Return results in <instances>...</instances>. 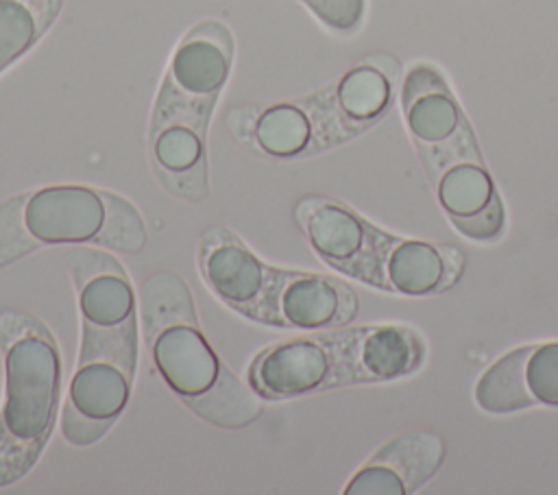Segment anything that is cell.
Returning <instances> with one entry per match:
<instances>
[{
    "label": "cell",
    "mask_w": 558,
    "mask_h": 495,
    "mask_svg": "<svg viewBox=\"0 0 558 495\" xmlns=\"http://www.w3.org/2000/svg\"><path fill=\"white\" fill-rule=\"evenodd\" d=\"M68 270L81 318V347L61 408L72 447L96 445L129 406L140 345V301L111 251L74 246Z\"/></svg>",
    "instance_id": "6da1fadb"
},
{
    "label": "cell",
    "mask_w": 558,
    "mask_h": 495,
    "mask_svg": "<svg viewBox=\"0 0 558 495\" xmlns=\"http://www.w3.org/2000/svg\"><path fill=\"white\" fill-rule=\"evenodd\" d=\"M235 41L220 20L194 24L177 44L157 89L148 155L159 185L179 201L203 203L209 194L207 131L229 81Z\"/></svg>",
    "instance_id": "7a4b0ae2"
},
{
    "label": "cell",
    "mask_w": 558,
    "mask_h": 495,
    "mask_svg": "<svg viewBox=\"0 0 558 495\" xmlns=\"http://www.w3.org/2000/svg\"><path fill=\"white\" fill-rule=\"evenodd\" d=\"M425 353L423 336L408 325L349 323L264 347L248 364L246 382L264 401H288L408 377L423 366Z\"/></svg>",
    "instance_id": "3957f363"
},
{
    "label": "cell",
    "mask_w": 558,
    "mask_h": 495,
    "mask_svg": "<svg viewBox=\"0 0 558 495\" xmlns=\"http://www.w3.org/2000/svg\"><path fill=\"white\" fill-rule=\"evenodd\" d=\"M137 301L153 366L185 408L220 430H240L259 419L264 399L218 358L198 323L192 290L179 273H150Z\"/></svg>",
    "instance_id": "277c9868"
},
{
    "label": "cell",
    "mask_w": 558,
    "mask_h": 495,
    "mask_svg": "<svg viewBox=\"0 0 558 495\" xmlns=\"http://www.w3.org/2000/svg\"><path fill=\"white\" fill-rule=\"evenodd\" d=\"M196 264L214 297L257 325L314 331L349 325L360 312L357 292L340 277L272 266L227 227L201 236Z\"/></svg>",
    "instance_id": "5b68a950"
},
{
    "label": "cell",
    "mask_w": 558,
    "mask_h": 495,
    "mask_svg": "<svg viewBox=\"0 0 558 495\" xmlns=\"http://www.w3.org/2000/svg\"><path fill=\"white\" fill-rule=\"evenodd\" d=\"M144 216L126 196L85 183H50L0 203V268L46 246H98L137 255Z\"/></svg>",
    "instance_id": "8992f818"
},
{
    "label": "cell",
    "mask_w": 558,
    "mask_h": 495,
    "mask_svg": "<svg viewBox=\"0 0 558 495\" xmlns=\"http://www.w3.org/2000/svg\"><path fill=\"white\" fill-rule=\"evenodd\" d=\"M2 401L0 488L22 480L44 454L59 419L61 353L50 327L22 310H0Z\"/></svg>",
    "instance_id": "52a82bcc"
},
{
    "label": "cell",
    "mask_w": 558,
    "mask_h": 495,
    "mask_svg": "<svg viewBox=\"0 0 558 495\" xmlns=\"http://www.w3.org/2000/svg\"><path fill=\"white\" fill-rule=\"evenodd\" d=\"M225 122L244 146L272 159L312 157L366 131L342 107L336 83L292 100L233 107Z\"/></svg>",
    "instance_id": "ba28073f"
},
{
    "label": "cell",
    "mask_w": 558,
    "mask_h": 495,
    "mask_svg": "<svg viewBox=\"0 0 558 495\" xmlns=\"http://www.w3.org/2000/svg\"><path fill=\"white\" fill-rule=\"evenodd\" d=\"M294 220L310 249L336 273L390 292L388 264L399 236L384 231L351 205L320 194L303 196Z\"/></svg>",
    "instance_id": "9c48e42d"
},
{
    "label": "cell",
    "mask_w": 558,
    "mask_h": 495,
    "mask_svg": "<svg viewBox=\"0 0 558 495\" xmlns=\"http://www.w3.org/2000/svg\"><path fill=\"white\" fill-rule=\"evenodd\" d=\"M445 460L434 430H408L386 440L347 482L344 495H410L425 486Z\"/></svg>",
    "instance_id": "30bf717a"
},
{
    "label": "cell",
    "mask_w": 558,
    "mask_h": 495,
    "mask_svg": "<svg viewBox=\"0 0 558 495\" xmlns=\"http://www.w3.org/2000/svg\"><path fill=\"white\" fill-rule=\"evenodd\" d=\"M61 9L63 0H0V74L48 33Z\"/></svg>",
    "instance_id": "8fae6325"
},
{
    "label": "cell",
    "mask_w": 558,
    "mask_h": 495,
    "mask_svg": "<svg viewBox=\"0 0 558 495\" xmlns=\"http://www.w3.org/2000/svg\"><path fill=\"white\" fill-rule=\"evenodd\" d=\"M527 345L499 355L475 382L473 401L486 414H514L530 410L523 386V360Z\"/></svg>",
    "instance_id": "7c38bea8"
},
{
    "label": "cell",
    "mask_w": 558,
    "mask_h": 495,
    "mask_svg": "<svg viewBox=\"0 0 558 495\" xmlns=\"http://www.w3.org/2000/svg\"><path fill=\"white\" fill-rule=\"evenodd\" d=\"M523 386L530 408H558V340L527 345L523 360Z\"/></svg>",
    "instance_id": "4fadbf2b"
},
{
    "label": "cell",
    "mask_w": 558,
    "mask_h": 495,
    "mask_svg": "<svg viewBox=\"0 0 558 495\" xmlns=\"http://www.w3.org/2000/svg\"><path fill=\"white\" fill-rule=\"evenodd\" d=\"M418 150V157L425 166L427 177L432 179L434 174H438L440 170L460 164V161H475V159H484L475 131L471 126V122L466 120L458 131H453L451 135H447L440 142L434 144H414Z\"/></svg>",
    "instance_id": "5bb4252c"
},
{
    "label": "cell",
    "mask_w": 558,
    "mask_h": 495,
    "mask_svg": "<svg viewBox=\"0 0 558 495\" xmlns=\"http://www.w3.org/2000/svg\"><path fill=\"white\" fill-rule=\"evenodd\" d=\"M314 17L333 33H355L366 13V0H301Z\"/></svg>",
    "instance_id": "9a60e30c"
}]
</instances>
